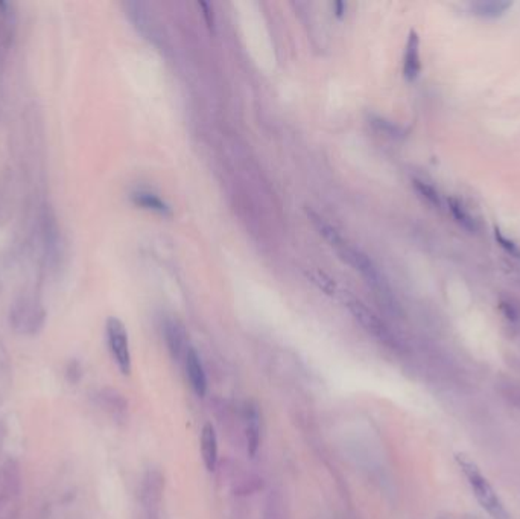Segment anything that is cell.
<instances>
[{"label": "cell", "mask_w": 520, "mask_h": 519, "mask_svg": "<svg viewBox=\"0 0 520 519\" xmlns=\"http://www.w3.org/2000/svg\"><path fill=\"white\" fill-rule=\"evenodd\" d=\"M83 376V370L81 365H79L76 361H72L67 367V379L72 384H76L79 379Z\"/></svg>", "instance_id": "ac0fdd59"}, {"label": "cell", "mask_w": 520, "mask_h": 519, "mask_svg": "<svg viewBox=\"0 0 520 519\" xmlns=\"http://www.w3.org/2000/svg\"><path fill=\"white\" fill-rule=\"evenodd\" d=\"M40 227H41V238L43 245H45L46 259L50 264H55L61 258V233L58 227L56 218L54 212L49 207L43 210L40 216Z\"/></svg>", "instance_id": "277c9868"}, {"label": "cell", "mask_w": 520, "mask_h": 519, "mask_svg": "<svg viewBox=\"0 0 520 519\" xmlns=\"http://www.w3.org/2000/svg\"><path fill=\"white\" fill-rule=\"evenodd\" d=\"M422 63H420V39L415 31L409 32L405 58H404V77L406 81L413 83L420 75Z\"/></svg>", "instance_id": "52a82bcc"}, {"label": "cell", "mask_w": 520, "mask_h": 519, "mask_svg": "<svg viewBox=\"0 0 520 519\" xmlns=\"http://www.w3.org/2000/svg\"><path fill=\"white\" fill-rule=\"evenodd\" d=\"M495 238L497 241V244H499L505 252H508L511 256H514V258L520 259V248H519V245L512 239H508L507 236H505L503 233H502V230L499 227H497V225L495 227Z\"/></svg>", "instance_id": "e0dca14e"}, {"label": "cell", "mask_w": 520, "mask_h": 519, "mask_svg": "<svg viewBox=\"0 0 520 519\" xmlns=\"http://www.w3.org/2000/svg\"><path fill=\"white\" fill-rule=\"evenodd\" d=\"M347 308L359 321V325H361L368 334H371L373 337L382 341L391 340V334L382 323V320H380L371 309H368L362 302L356 301V298H350V301H347Z\"/></svg>", "instance_id": "5b68a950"}, {"label": "cell", "mask_w": 520, "mask_h": 519, "mask_svg": "<svg viewBox=\"0 0 520 519\" xmlns=\"http://www.w3.org/2000/svg\"><path fill=\"white\" fill-rule=\"evenodd\" d=\"M105 329L110 352L113 355L117 369L121 370L122 375L128 376L131 374V352L127 327L119 318L110 317Z\"/></svg>", "instance_id": "3957f363"}, {"label": "cell", "mask_w": 520, "mask_h": 519, "mask_svg": "<svg viewBox=\"0 0 520 519\" xmlns=\"http://www.w3.org/2000/svg\"><path fill=\"white\" fill-rule=\"evenodd\" d=\"M245 436L248 454L254 457L258 454L260 445V414L258 405L253 404V402L245 407Z\"/></svg>", "instance_id": "ba28073f"}, {"label": "cell", "mask_w": 520, "mask_h": 519, "mask_svg": "<svg viewBox=\"0 0 520 519\" xmlns=\"http://www.w3.org/2000/svg\"><path fill=\"white\" fill-rule=\"evenodd\" d=\"M448 206H449V210H450L453 219H455V221L461 225V227L467 230L468 233L478 232V229H479L478 221H476V219L470 215V212L467 210V207L458 199H455V196H450V199L448 200Z\"/></svg>", "instance_id": "7c38bea8"}, {"label": "cell", "mask_w": 520, "mask_h": 519, "mask_svg": "<svg viewBox=\"0 0 520 519\" xmlns=\"http://www.w3.org/2000/svg\"><path fill=\"white\" fill-rule=\"evenodd\" d=\"M414 187H415V191L430 204V206H434V207L441 206V199H439V194L435 191L434 186H430L428 185V183L420 181V180H414Z\"/></svg>", "instance_id": "9a60e30c"}, {"label": "cell", "mask_w": 520, "mask_h": 519, "mask_svg": "<svg viewBox=\"0 0 520 519\" xmlns=\"http://www.w3.org/2000/svg\"><path fill=\"white\" fill-rule=\"evenodd\" d=\"M165 337H166L167 347H169V352L172 354L174 358L180 360L181 355H186L187 352V349L185 347L186 334L177 321H167L165 326Z\"/></svg>", "instance_id": "30bf717a"}, {"label": "cell", "mask_w": 520, "mask_h": 519, "mask_svg": "<svg viewBox=\"0 0 520 519\" xmlns=\"http://www.w3.org/2000/svg\"><path fill=\"white\" fill-rule=\"evenodd\" d=\"M101 400H102V405H104L107 410L112 411V414H114L116 418L117 416H121L122 413H125L127 410L125 399H123L122 394L117 393L116 390H112V389L102 390Z\"/></svg>", "instance_id": "5bb4252c"}, {"label": "cell", "mask_w": 520, "mask_h": 519, "mask_svg": "<svg viewBox=\"0 0 520 519\" xmlns=\"http://www.w3.org/2000/svg\"><path fill=\"white\" fill-rule=\"evenodd\" d=\"M201 457L207 471H215L218 465V437L216 429L207 422L201 429Z\"/></svg>", "instance_id": "9c48e42d"}, {"label": "cell", "mask_w": 520, "mask_h": 519, "mask_svg": "<svg viewBox=\"0 0 520 519\" xmlns=\"http://www.w3.org/2000/svg\"><path fill=\"white\" fill-rule=\"evenodd\" d=\"M457 462L461 467V471L464 472L468 485H470L476 500L479 501L481 506L492 515L493 519H508V513L507 510H505L502 501L499 500V496L495 492L492 485L488 483V480L482 475L476 463L472 462V460L464 454H458Z\"/></svg>", "instance_id": "6da1fadb"}, {"label": "cell", "mask_w": 520, "mask_h": 519, "mask_svg": "<svg viewBox=\"0 0 520 519\" xmlns=\"http://www.w3.org/2000/svg\"><path fill=\"white\" fill-rule=\"evenodd\" d=\"M131 200H133L134 204L141 206L146 210L156 212V214L160 215H171L172 210L169 207V204L165 203L158 195L152 194V192H146V191H138L131 195Z\"/></svg>", "instance_id": "8fae6325"}, {"label": "cell", "mask_w": 520, "mask_h": 519, "mask_svg": "<svg viewBox=\"0 0 520 519\" xmlns=\"http://www.w3.org/2000/svg\"><path fill=\"white\" fill-rule=\"evenodd\" d=\"M307 277H309L311 282H313L315 285H317V287L321 291H324L326 294H335V291H336L335 282L327 274H324L323 272H318V269H312V272L307 273Z\"/></svg>", "instance_id": "2e32d148"}, {"label": "cell", "mask_w": 520, "mask_h": 519, "mask_svg": "<svg viewBox=\"0 0 520 519\" xmlns=\"http://www.w3.org/2000/svg\"><path fill=\"white\" fill-rule=\"evenodd\" d=\"M185 363L190 385H192V389L198 396L204 398L207 393V376L206 372H204L201 358L195 349H187V352L185 355Z\"/></svg>", "instance_id": "8992f818"}, {"label": "cell", "mask_w": 520, "mask_h": 519, "mask_svg": "<svg viewBox=\"0 0 520 519\" xmlns=\"http://www.w3.org/2000/svg\"><path fill=\"white\" fill-rule=\"evenodd\" d=\"M333 8H335V14H336V16H338V17H342V16H344V12H346V3L338 2V3H335V5H333Z\"/></svg>", "instance_id": "ffe728a7"}, {"label": "cell", "mask_w": 520, "mask_h": 519, "mask_svg": "<svg viewBox=\"0 0 520 519\" xmlns=\"http://www.w3.org/2000/svg\"><path fill=\"white\" fill-rule=\"evenodd\" d=\"M198 6H200V8L202 10V16H204V19H206V23H207L209 29H211V31H214V29H215L214 8H211V6L209 3H206V2H200V3H198Z\"/></svg>", "instance_id": "d6986e66"}, {"label": "cell", "mask_w": 520, "mask_h": 519, "mask_svg": "<svg viewBox=\"0 0 520 519\" xmlns=\"http://www.w3.org/2000/svg\"><path fill=\"white\" fill-rule=\"evenodd\" d=\"M512 6L507 0H490V2H476L472 5L473 14L484 19H497L503 16Z\"/></svg>", "instance_id": "4fadbf2b"}, {"label": "cell", "mask_w": 520, "mask_h": 519, "mask_svg": "<svg viewBox=\"0 0 520 519\" xmlns=\"http://www.w3.org/2000/svg\"><path fill=\"white\" fill-rule=\"evenodd\" d=\"M45 309L34 297L23 296L14 302L10 321L12 327L21 334H37L45 323Z\"/></svg>", "instance_id": "7a4b0ae2"}]
</instances>
